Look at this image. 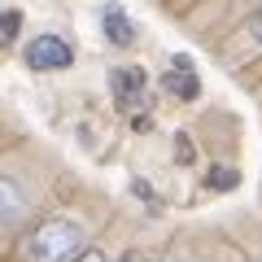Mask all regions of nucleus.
Returning <instances> with one entry per match:
<instances>
[{"label":"nucleus","mask_w":262,"mask_h":262,"mask_svg":"<svg viewBox=\"0 0 262 262\" xmlns=\"http://www.w3.org/2000/svg\"><path fill=\"white\" fill-rule=\"evenodd\" d=\"M162 88H166L170 96H179V101H196V96H201V79H196V70H192L188 57H170L166 75H162Z\"/></svg>","instance_id":"4"},{"label":"nucleus","mask_w":262,"mask_h":262,"mask_svg":"<svg viewBox=\"0 0 262 262\" xmlns=\"http://www.w3.org/2000/svg\"><path fill=\"white\" fill-rule=\"evenodd\" d=\"M22 214H27V196L18 192V184H9L0 175V236H9L22 223Z\"/></svg>","instance_id":"6"},{"label":"nucleus","mask_w":262,"mask_h":262,"mask_svg":"<svg viewBox=\"0 0 262 262\" xmlns=\"http://www.w3.org/2000/svg\"><path fill=\"white\" fill-rule=\"evenodd\" d=\"M127 262H144V258H127Z\"/></svg>","instance_id":"10"},{"label":"nucleus","mask_w":262,"mask_h":262,"mask_svg":"<svg viewBox=\"0 0 262 262\" xmlns=\"http://www.w3.org/2000/svg\"><path fill=\"white\" fill-rule=\"evenodd\" d=\"M70 262H105V253L101 249H83L79 258H70Z\"/></svg>","instance_id":"8"},{"label":"nucleus","mask_w":262,"mask_h":262,"mask_svg":"<svg viewBox=\"0 0 262 262\" xmlns=\"http://www.w3.org/2000/svg\"><path fill=\"white\" fill-rule=\"evenodd\" d=\"M83 249H88L83 223H75V219H66V214H53L44 223H35L18 245L22 262H70Z\"/></svg>","instance_id":"1"},{"label":"nucleus","mask_w":262,"mask_h":262,"mask_svg":"<svg viewBox=\"0 0 262 262\" xmlns=\"http://www.w3.org/2000/svg\"><path fill=\"white\" fill-rule=\"evenodd\" d=\"M101 31L114 48H131L136 44V22L122 13V5H105L101 9Z\"/></svg>","instance_id":"5"},{"label":"nucleus","mask_w":262,"mask_h":262,"mask_svg":"<svg viewBox=\"0 0 262 262\" xmlns=\"http://www.w3.org/2000/svg\"><path fill=\"white\" fill-rule=\"evenodd\" d=\"M110 83H114V96H118V105L127 114H144L149 110V79H144L140 66H118V70L110 75Z\"/></svg>","instance_id":"2"},{"label":"nucleus","mask_w":262,"mask_h":262,"mask_svg":"<svg viewBox=\"0 0 262 262\" xmlns=\"http://www.w3.org/2000/svg\"><path fill=\"white\" fill-rule=\"evenodd\" d=\"M253 39H258V44H262V13H258V18H253Z\"/></svg>","instance_id":"9"},{"label":"nucleus","mask_w":262,"mask_h":262,"mask_svg":"<svg viewBox=\"0 0 262 262\" xmlns=\"http://www.w3.org/2000/svg\"><path fill=\"white\" fill-rule=\"evenodd\" d=\"M70 61H75V48L61 35H35L27 44V66L31 70H66Z\"/></svg>","instance_id":"3"},{"label":"nucleus","mask_w":262,"mask_h":262,"mask_svg":"<svg viewBox=\"0 0 262 262\" xmlns=\"http://www.w3.org/2000/svg\"><path fill=\"white\" fill-rule=\"evenodd\" d=\"M22 31V13L18 9H0V48H9Z\"/></svg>","instance_id":"7"}]
</instances>
